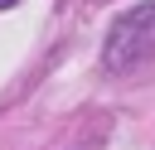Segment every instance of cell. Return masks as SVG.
<instances>
[{"instance_id":"1","label":"cell","mask_w":155,"mask_h":150,"mask_svg":"<svg viewBox=\"0 0 155 150\" xmlns=\"http://www.w3.org/2000/svg\"><path fill=\"white\" fill-rule=\"evenodd\" d=\"M150 53H155V5H136V10H126L111 24L107 48H102V63H107V73H131Z\"/></svg>"},{"instance_id":"2","label":"cell","mask_w":155,"mask_h":150,"mask_svg":"<svg viewBox=\"0 0 155 150\" xmlns=\"http://www.w3.org/2000/svg\"><path fill=\"white\" fill-rule=\"evenodd\" d=\"M10 5H19V0H0V10H10Z\"/></svg>"}]
</instances>
